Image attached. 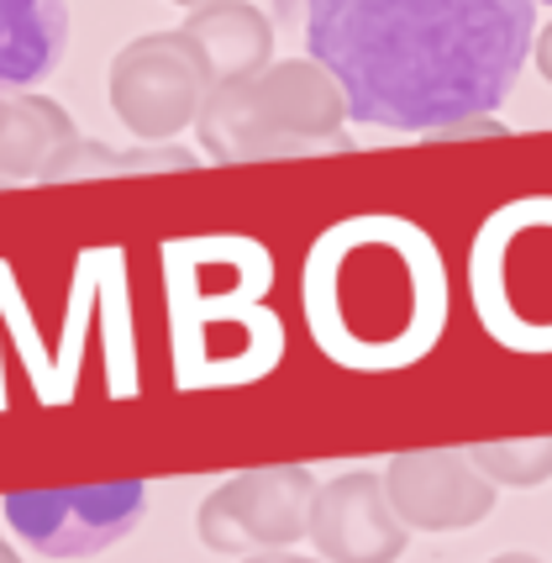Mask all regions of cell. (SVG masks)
I'll return each mask as SVG.
<instances>
[{
    "label": "cell",
    "instance_id": "1",
    "mask_svg": "<svg viewBox=\"0 0 552 563\" xmlns=\"http://www.w3.org/2000/svg\"><path fill=\"white\" fill-rule=\"evenodd\" d=\"M537 0H306V48L347 117L442 132L489 117L527 69Z\"/></svg>",
    "mask_w": 552,
    "mask_h": 563
},
{
    "label": "cell",
    "instance_id": "2",
    "mask_svg": "<svg viewBox=\"0 0 552 563\" xmlns=\"http://www.w3.org/2000/svg\"><path fill=\"white\" fill-rule=\"evenodd\" d=\"M347 96L316 58H285L264 74L232 85H211L200 106V147L221 164H258V158H311L347 153Z\"/></svg>",
    "mask_w": 552,
    "mask_h": 563
},
{
    "label": "cell",
    "instance_id": "3",
    "mask_svg": "<svg viewBox=\"0 0 552 563\" xmlns=\"http://www.w3.org/2000/svg\"><path fill=\"white\" fill-rule=\"evenodd\" d=\"M211 74L185 32H143L111 64V111L143 143H168L200 122Z\"/></svg>",
    "mask_w": 552,
    "mask_h": 563
},
{
    "label": "cell",
    "instance_id": "4",
    "mask_svg": "<svg viewBox=\"0 0 552 563\" xmlns=\"http://www.w3.org/2000/svg\"><path fill=\"white\" fill-rule=\"evenodd\" d=\"M147 516L143 479L79 485V490H22L5 495L11 532L43 559H96L117 548Z\"/></svg>",
    "mask_w": 552,
    "mask_h": 563
},
{
    "label": "cell",
    "instance_id": "5",
    "mask_svg": "<svg viewBox=\"0 0 552 563\" xmlns=\"http://www.w3.org/2000/svg\"><path fill=\"white\" fill-rule=\"evenodd\" d=\"M316 479L311 468L279 464V468H247L227 479L200 500V542L211 553H279L289 542L306 538L311 521Z\"/></svg>",
    "mask_w": 552,
    "mask_h": 563
},
{
    "label": "cell",
    "instance_id": "6",
    "mask_svg": "<svg viewBox=\"0 0 552 563\" xmlns=\"http://www.w3.org/2000/svg\"><path fill=\"white\" fill-rule=\"evenodd\" d=\"M379 479L395 516L416 532H463L495 511V479L468 459V448L395 453Z\"/></svg>",
    "mask_w": 552,
    "mask_h": 563
},
{
    "label": "cell",
    "instance_id": "7",
    "mask_svg": "<svg viewBox=\"0 0 552 563\" xmlns=\"http://www.w3.org/2000/svg\"><path fill=\"white\" fill-rule=\"evenodd\" d=\"M306 538L321 548L327 563H395L406 553L410 527L389 506L385 479L368 468H353L311 495Z\"/></svg>",
    "mask_w": 552,
    "mask_h": 563
},
{
    "label": "cell",
    "instance_id": "8",
    "mask_svg": "<svg viewBox=\"0 0 552 563\" xmlns=\"http://www.w3.org/2000/svg\"><path fill=\"white\" fill-rule=\"evenodd\" d=\"M179 32L195 43L211 85H232V79L264 74L274 64V22L247 0H211V5L190 11V22Z\"/></svg>",
    "mask_w": 552,
    "mask_h": 563
},
{
    "label": "cell",
    "instance_id": "9",
    "mask_svg": "<svg viewBox=\"0 0 552 563\" xmlns=\"http://www.w3.org/2000/svg\"><path fill=\"white\" fill-rule=\"evenodd\" d=\"M69 53L64 0H0V90L22 96L48 79Z\"/></svg>",
    "mask_w": 552,
    "mask_h": 563
},
{
    "label": "cell",
    "instance_id": "10",
    "mask_svg": "<svg viewBox=\"0 0 552 563\" xmlns=\"http://www.w3.org/2000/svg\"><path fill=\"white\" fill-rule=\"evenodd\" d=\"M74 132L69 111L48 96H5L0 90V185H22L43 179L48 158L58 147H69Z\"/></svg>",
    "mask_w": 552,
    "mask_h": 563
},
{
    "label": "cell",
    "instance_id": "11",
    "mask_svg": "<svg viewBox=\"0 0 552 563\" xmlns=\"http://www.w3.org/2000/svg\"><path fill=\"white\" fill-rule=\"evenodd\" d=\"M468 459L495 479V485H542L552 479V438H531V442H479L468 448Z\"/></svg>",
    "mask_w": 552,
    "mask_h": 563
},
{
    "label": "cell",
    "instance_id": "12",
    "mask_svg": "<svg viewBox=\"0 0 552 563\" xmlns=\"http://www.w3.org/2000/svg\"><path fill=\"white\" fill-rule=\"evenodd\" d=\"M106 174H132V153H117L106 143L74 137L69 147H58L43 169V185H64V179H106Z\"/></svg>",
    "mask_w": 552,
    "mask_h": 563
},
{
    "label": "cell",
    "instance_id": "13",
    "mask_svg": "<svg viewBox=\"0 0 552 563\" xmlns=\"http://www.w3.org/2000/svg\"><path fill=\"white\" fill-rule=\"evenodd\" d=\"M531 58H537L542 79L552 85V26H542V32H537V43H531Z\"/></svg>",
    "mask_w": 552,
    "mask_h": 563
},
{
    "label": "cell",
    "instance_id": "14",
    "mask_svg": "<svg viewBox=\"0 0 552 563\" xmlns=\"http://www.w3.org/2000/svg\"><path fill=\"white\" fill-rule=\"evenodd\" d=\"M247 563H316V559H300V553H285V548H279V553H253Z\"/></svg>",
    "mask_w": 552,
    "mask_h": 563
},
{
    "label": "cell",
    "instance_id": "15",
    "mask_svg": "<svg viewBox=\"0 0 552 563\" xmlns=\"http://www.w3.org/2000/svg\"><path fill=\"white\" fill-rule=\"evenodd\" d=\"M0 563H22V553L11 548V538H0Z\"/></svg>",
    "mask_w": 552,
    "mask_h": 563
},
{
    "label": "cell",
    "instance_id": "16",
    "mask_svg": "<svg viewBox=\"0 0 552 563\" xmlns=\"http://www.w3.org/2000/svg\"><path fill=\"white\" fill-rule=\"evenodd\" d=\"M489 563H542V559H531V553H500V559H489Z\"/></svg>",
    "mask_w": 552,
    "mask_h": 563
},
{
    "label": "cell",
    "instance_id": "17",
    "mask_svg": "<svg viewBox=\"0 0 552 563\" xmlns=\"http://www.w3.org/2000/svg\"><path fill=\"white\" fill-rule=\"evenodd\" d=\"M174 5H190V11H200V5H211V0H174Z\"/></svg>",
    "mask_w": 552,
    "mask_h": 563
},
{
    "label": "cell",
    "instance_id": "18",
    "mask_svg": "<svg viewBox=\"0 0 552 563\" xmlns=\"http://www.w3.org/2000/svg\"><path fill=\"white\" fill-rule=\"evenodd\" d=\"M548 5H552V0H548Z\"/></svg>",
    "mask_w": 552,
    "mask_h": 563
}]
</instances>
